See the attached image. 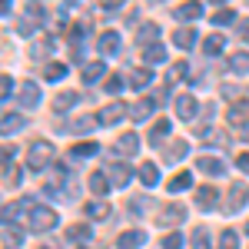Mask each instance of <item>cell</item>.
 Wrapping results in <instances>:
<instances>
[{
    "instance_id": "f907efd6",
    "label": "cell",
    "mask_w": 249,
    "mask_h": 249,
    "mask_svg": "<svg viewBox=\"0 0 249 249\" xmlns=\"http://www.w3.org/2000/svg\"><path fill=\"white\" fill-rule=\"evenodd\" d=\"M67 3H70V7H80V3H87V0H67Z\"/></svg>"
},
{
    "instance_id": "8d00e7d4",
    "label": "cell",
    "mask_w": 249,
    "mask_h": 249,
    "mask_svg": "<svg viewBox=\"0 0 249 249\" xmlns=\"http://www.w3.org/2000/svg\"><path fill=\"white\" fill-rule=\"evenodd\" d=\"M190 246L193 249H210V232H206V230H196V232H193V239H190Z\"/></svg>"
},
{
    "instance_id": "f35d334b",
    "label": "cell",
    "mask_w": 249,
    "mask_h": 249,
    "mask_svg": "<svg viewBox=\"0 0 249 249\" xmlns=\"http://www.w3.org/2000/svg\"><path fill=\"white\" fill-rule=\"evenodd\" d=\"M3 183H7V186H17L20 183V170L17 166H3Z\"/></svg>"
},
{
    "instance_id": "4dcf8cb0",
    "label": "cell",
    "mask_w": 249,
    "mask_h": 249,
    "mask_svg": "<svg viewBox=\"0 0 249 249\" xmlns=\"http://www.w3.org/2000/svg\"><path fill=\"white\" fill-rule=\"evenodd\" d=\"M230 123L232 126H249V107H232L230 110Z\"/></svg>"
},
{
    "instance_id": "ab89813d",
    "label": "cell",
    "mask_w": 249,
    "mask_h": 249,
    "mask_svg": "<svg viewBox=\"0 0 249 249\" xmlns=\"http://www.w3.org/2000/svg\"><path fill=\"white\" fill-rule=\"evenodd\" d=\"M186 77V63L179 60V63H173V70H170V83H176V80H183Z\"/></svg>"
},
{
    "instance_id": "44dd1931",
    "label": "cell",
    "mask_w": 249,
    "mask_h": 249,
    "mask_svg": "<svg viewBox=\"0 0 249 249\" xmlns=\"http://www.w3.org/2000/svg\"><path fill=\"white\" fill-rule=\"evenodd\" d=\"M77 100H80V96L70 93V90H67V93H57V96H53V110H60V113H63V110H73Z\"/></svg>"
},
{
    "instance_id": "6da1fadb",
    "label": "cell",
    "mask_w": 249,
    "mask_h": 249,
    "mask_svg": "<svg viewBox=\"0 0 249 249\" xmlns=\"http://www.w3.org/2000/svg\"><path fill=\"white\" fill-rule=\"evenodd\" d=\"M27 163H30V170L50 166V163H53V143H50V140H37V143L30 146V153H27Z\"/></svg>"
},
{
    "instance_id": "8992f818",
    "label": "cell",
    "mask_w": 249,
    "mask_h": 249,
    "mask_svg": "<svg viewBox=\"0 0 249 249\" xmlns=\"http://www.w3.org/2000/svg\"><path fill=\"white\" fill-rule=\"evenodd\" d=\"M203 17V3L199 0H186L176 7V20H199Z\"/></svg>"
},
{
    "instance_id": "3957f363",
    "label": "cell",
    "mask_w": 249,
    "mask_h": 249,
    "mask_svg": "<svg viewBox=\"0 0 249 249\" xmlns=\"http://www.w3.org/2000/svg\"><path fill=\"white\" fill-rule=\"evenodd\" d=\"M126 113H130V110H126V107H123L120 100H116V103L103 107V110L96 113V123H100V126H113V123H120V120H123Z\"/></svg>"
},
{
    "instance_id": "7dc6e473",
    "label": "cell",
    "mask_w": 249,
    "mask_h": 249,
    "mask_svg": "<svg viewBox=\"0 0 249 249\" xmlns=\"http://www.w3.org/2000/svg\"><path fill=\"white\" fill-rule=\"evenodd\" d=\"M17 30H20V34H34V23H30V20H20Z\"/></svg>"
},
{
    "instance_id": "30bf717a",
    "label": "cell",
    "mask_w": 249,
    "mask_h": 249,
    "mask_svg": "<svg viewBox=\"0 0 249 249\" xmlns=\"http://www.w3.org/2000/svg\"><path fill=\"white\" fill-rule=\"evenodd\" d=\"M100 53H120V34L116 30H107V34H100Z\"/></svg>"
},
{
    "instance_id": "484cf974",
    "label": "cell",
    "mask_w": 249,
    "mask_h": 249,
    "mask_svg": "<svg viewBox=\"0 0 249 249\" xmlns=\"http://www.w3.org/2000/svg\"><path fill=\"white\" fill-rule=\"evenodd\" d=\"M110 186H113V183H110L103 173H93V176H90V190H93L96 196H107V193H110Z\"/></svg>"
},
{
    "instance_id": "52a82bcc",
    "label": "cell",
    "mask_w": 249,
    "mask_h": 249,
    "mask_svg": "<svg viewBox=\"0 0 249 249\" xmlns=\"http://www.w3.org/2000/svg\"><path fill=\"white\" fill-rule=\"evenodd\" d=\"M146 243V232L143 230H130V232H120V239H116V246L120 249H136Z\"/></svg>"
},
{
    "instance_id": "9a60e30c",
    "label": "cell",
    "mask_w": 249,
    "mask_h": 249,
    "mask_svg": "<svg viewBox=\"0 0 249 249\" xmlns=\"http://www.w3.org/2000/svg\"><path fill=\"white\" fill-rule=\"evenodd\" d=\"M23 126H27V123H23V116H20V113H3V126H0L3 136L17 133V130H23Z\"/></svg>"
},
{
    "instance_id": "7a4b0ae2",
    "label": "cell",
    "mask_w": 249,
    "mask_h": 249,
    "mask_svg": "<svg viewBox=\"0 0 249 249\" xmlns=\"http://www.w3.org/2000/svg\"><path fill=\"white\" fill-rule=\"evenodd\" d=\"M57 223H60V216L50 206H40V210L30 213V226H34V232H50V230H57Z\"/></svg>"
},
{
    "instance_id": "8fae6325",
    "label": "cell",
    "mask_w": 249,
    "mask_h": 249,
    "mask_svg": "<svg viewBox=\"0 0 249 249\" xmlns=\"http://www.w3.org/2000/svg\"><path fill=\"white\" fill-rule=\"evenodd\" d=\"M196 166H199L203 173H210V176L226 173V163H223V160H216V156H199V160H196Z\"/></svg>"
},
{
    "instance_id": "f6af8a7d",
    "label": "cell",
    "mask_w": 249,
    "mask_h": 249,
    "mask_svg": "<svg viewBox=\"0 0 249 249\" xmlns=\"http://www.w3.org/2000/svg\"><path fill=\"white\" fill-rule=\"evenodd\" d=\"M107 90H110V93L123 90V77H110V80H107Z\"/></svg>"
},
{
    "instance_id": "9c48e42d",
    "label": "cell",
    "mask_w": 249,
    "mask_h": 249,
    "mask_svg": "<svg viewBox=\"0 0 249 249\" xmlns=\"http://www.w3.org/2000/svg\"><path fill=\"white\" fill-rule=\"evenodd\" d=\"M20 103H23V107H37L40 103V87L34 80H27V83L20 87Z\"/></svg>"
},
{
    "instance_id": "d6a6232c",
    "label": "cell",
    "mask_w": 249,
    "mask_h": 249,
    "mask_svg": "<svg viewBox=\"0 0 249 249\" xmlns=\"http://www.w3.org/2000/svg\"><path fill=\"white\" fill-rule=\"evenodd\" d=\"M70 153L77 156V160H87V156H96V153H100V146H96V143H77Z\"/></svg>"
},
{
    "instance_id": "1f68e13d",
    "label": "cell",
    "mask_w": 249,
    "mask_h": 249,
    "mask_svg": "<svg viewBox=\"0 0 249 249\" xmlns=\"http://www.w3.org/2000/svg\"><path fill=\"white\" fill-rule=\"evenodd\" d=\"M63 73H67V67H63V63H47V67H43V80H50V83L63 80Z\"/></svg>"
},
{
    "instance_id": "cb8c5ba5",
    "label": "cell",
    "mask_w": 249,
    "mask_h": 249,
    "mask_svg": "<svg viewBox=\"0 0 249 249\" xmlns=\"http://www.w3.org/2000/svg\"><path fill=\"white\" fill-rule=\"evenodd\" d=\"M110 203H103V199H96V203H90V206H87V216H90V219H110Z\"/></svg>"
},
{
    "instance_id": "ac0fdd59",
    "label": "cell",
    "mask_w": 249,
    "mask_h": 249,
    "mask_svg": "<svg viewBox=\"0 0 249 249\" xmlns=\"http://www.w3.org/2000/svg\"><path fill=\"white\" fill-rule=\"evenodd\" d=\"M216 196H219V193L213 190V186H203V190H196V206H199V210H213Z\"/></svg>"
},
{
    "instance_id": "db71d44e",
    "label": "cell",
    "mask_w": 249,
    "mask_h": 249,
    "mask_svg": "<svg viewBox=\"0 0 249 249\" xmlns=\"http://www.w3.org/2000/svg\"><path fill=\"white\" fill-rule=\"evenodd\" d=\"M246 230H249V226H246Z\"/></svg>"
},
{
    "instance_id": "4fadbf2b",
    "label": "cell",
    "mask_w": 249,
    "mask_h": 249,
    "mask_svg": "<svg viewBox=\"0 0 249 249\" xmlns=\"http://www.w3.org/2000/svg\"><path fill=\"white\" fill-rule=\"evenodd\" d=\"M150 113H153V100H140V103H133V107H130V116H133V123H143V120H150Z\"/></svg>"
},
{
    "instance_id": "d4e9b609",
    "label": "cell",
    "mask_w": 249,
    "mask_h": 249,
    "mask_svg": "<svg viewBox=\"0 0 249 249\" xmlns=\"http://www.w3.org/2000/svg\"><path fill=\"white\" fill-rule=\"evenodd\" d=\"M230 70L232 73H249V53L246 50H239V53L230 57Z\"/></svg>"
},
{
    "instance_id": "f5cc1de1",
    "label": "cell",
    "mask_w": 249,
    "mask_h": 249,
    "mask_svg": "<svg viewBox=\"0 0 249 249\" xmlns=\"http://www.w3.org/2000/svg\"><path fill=\"white\" fill-rule=\"evenodd\" d=\"M213 3H226V0H213Z\"/></svg>"
},
{
    "instance_id": "7402d4cb",
    "label": "cell",
    "mask_w": 249,
    "mask_h": 249,
    "mask_svg": "<svg viewBox=\"0 0 249 249\" xmlns=\"http://www.w3.org/2000/svg\"><path fill=\"white\" fill-rule=\"evenodd\" d=\"M186 150H190L186 140H173L170 146H166V160H170V163H179V160L186 156Z\"/></svg>"
},
{
    "instance_id": "ffe728a7",
    "label": "cell",
    "mask_w": 249,
    "mask_h": 249,
    "mask_svg": "<svg viewBox=\"0 0 249 249\" xmlns=\"http://www.w3.org/2000/svg\"><path fill=\"white\" fill-rule=\"evenodd\" d=\"M190 186H193V176H190V173H176L170 183H166V190H170V193H183V190H190Z\"/></svg>"
},
{
    "instance_id": "83f0119b",
    "label": "cell",
    "mask_w": 249,
    "mask_h": 249,
    "mask_svg": "<svg viewBox=\"0 0 249 249\" xmlns=\"http://www.w3.org/2000/svg\"><path fill=\"white\" fill-rule=\"evenodd\" d=\"M173 43H176V47H193V43H196V30H190V27L176 30V34H173Z\"/></svg>"
},
{
    "instance_id": "681fc988",
    "label": "cell",
    "mask_w": 249,
    "mask_h": 249,
    "mask_svg": "<svg viewBox=\"0 0 249 249\" xmlns=\"http://www.w3.org/2000/svg\"><path fill=\"white\" fill-rule=\"evenodd\" d=\"M239 34H243V40H246V43H249V20H246V23H243V27H239Z\"/></svg>"
},
{
    "instance_id": "f546056e",
    "label": "cell",
    "mask_w": 249,
    "mask_h": 249,
    "mask_svg": "<svg viewBox=\"0 0 249 249\" xmlns=\"http://www.w3.org/2000/svg\"><path fill=\"white\" fill-rule=\"evenodd\" d=\"M150 80H153L150 70H133V73H130V87H133V90H143V87H150Z\"/></svg>"
},
{
    "instance_id": "74e56055",
    "label": "cell",
    "mask_w": 249,
    "mask_h": 249,
    "mask_svg": "<svg viewBox=\"0 0 249 249\" xmlns=\"http://www.w3.org/2000/svg\"><path fill=\"white\" fill-rule=\"evenodd\" d=\"M163 249H183V236L179 232H166L163 236Z\"/></svg>"
},
{
    "instance_id": "4316f807",
    "label": "cell",
    "mask_w": 249,
    "mask_h": 249,
    "mask_svg": "<svg viewBox=\"0 0 249 249\" xmlns=\"http://www.w3.org/2000/svg\"><path fill=\"white\" fill-rule=\"evenodd\" d=\"M223 47H226V40L219 37V34H213V37L203 40V50L210 53V57H216V53H223Z\"/></svg>"
},
{
    "instance_id": "d590c367",
    "label": "cell",
    "mask_w": 249,
    "mask_h": 249,
    "mask_svg": "<svg viewBox=\"0 0 249 249\" xmlns=\"http://www.w3.org/2000/svg\"><path fill=\"white\" fill-rule=\"evenodd\" d=\"M170 130H173V126H170V120H160V123H156V126H153V133H150V143H153V146H156V143H160L163 136L170 133Z\"/></svg>"
},
{
    "instance_id": "e575fe53",
    "label": "cell",
    "mask_w": 249,
    "mask_h": 249,
    "mask_svg": "<svg viewBox=\"0 0 249 249\" xmlns=\"http://www.w3.org/2000/svg\"><path fill=\"white\" fill-rule=\"evenodd\" d=\"M232 20H236V14H232L230 7H223V10H216V14H213V23H216V27H230Z\"/></svg>"
},
{
    "instance_id": "b9f144b4",
    "label": "cell",
    "mask_w": 249,
    "mask_h": 249,
    "mask_svg": "<svg viewBox=\"0 0 249 249\" xmlns=\"http://www.w3.org/2000/svg\"><path fill=\"white\" fill-rule=\"evenodd\" d=\"M67 236H70L73 243H80V239H87V236H90V230H87V226H73V230H67Z\"/></svg>"
},
{
    "instance_id": "bcb514c9",
    "label": "cell",
    "mask_w": 249,
    "mask_h": 249,
    "mask_svg": "<svg viewBox=\"0 0 249 249\" xmlns=\"http://www.w3.org/2000/svg\"><path fill=\"white\" fill-rule=\"evenodd\" d=\"M236 166H239L243 173H249V153H239V156H236Z\"/></svg>"
},
{
    "instance_id": "ee69618b",
    "label": "cell",
    "mask_w": 249,
    "mask_h": 249,
    "mask_svg": "<svg viewBox=\"0 0 249 249\" xmlns=\"http://www.w3.org/2000/svg\"><path fill=\"white\" fill-rule=\"evenodd\" d=\"M50 50H53V43H50V40H43V43H37V47H34V57H47V53H50Z\"/></svg>"
},
{
    "instance_id": "816d5d0a",
    "label": "cell",
    "mask_w": 249,
    "mask_h": 249,
    "mask_svg": "<svg viewBox=\"0 0 249 249\" xmlns=\"http://www.w3.org/2000/svg\"><path fill=\"white\" fill-rule=\"evenodd\" d=\"M83 249H100V246H83Z\"/></svg>"
},
{
    "instance_id": "603a6c76",
    "label": "cell",
    "mask_w": 249,
    "mask_h": 249,
    "mask_svg": "<svg viewBox=\"0 0 249 249\" xmlns=\"http://www.w3.org/2000/svg\"><path fill=\"white\" fill-rule=\"evenodd\" d=\"M183 219H186V210L183 206H166V210L160 213V223H166V226L170 223H183Z\"/></svg>"
},
{
    "instance_id": "5b68a950",
    "label": "cell",
    "mask_w": 249,
    "mask_h": 249,
    "mask_svg": "<svg viewBox=\"0 0 249 249\" xmlns=\"http://www.w3.org/2000/svg\"><path fill=\"white\" fill-rule=\"evenodd\" d=\"M196 96H190V93H183V96H176V116L179 120H193L196 116Z\"/></svg>"
},
{
    "instance_id": "7bdbcfd3",
    "label": "cell",
    "mask_w": 249,
    "mask_h": 249,
    "mask_svg": "<svg viewBox=\"0 0 249 249\" xmlns=\"http://www.w3.org/2000/svg\"><path fill=\"white\" fill-rule=\"evenodd\" d=\"M3 232H7V239H10L14 246H20V243H23V236L17 232V226H10V223H7V226H3Z\"/></svg>"
},
{
    "instance_id": "5bb4252c",
    "label": "cell",
    "mask_w": 249,
    "mask_h": 249,
    "mask_svg": "<svg viewBox=\"0 0 249 249\" xmlns=\"http://www.w3.org/2000/svg\"><path fill=\"white\" fill-rule=\"evenodd\" d=\"M103 73H107L103 60H93V63H87V67H83V83H96Z\"/></svg>"
},
{
    "instance_id": "836d02e7",
    "label": "cell",
    "mask_w": 249,
    "mask_h": 249,
    "mask_svg": "<svg viewBox=\"0 0 249 249\" xmlns=\"http://www.w3.org/2000/svg\"><path fill=\"white\" fill-rule=\"evenodd\" d=\"M219 249H239V232L226 230L223 236H219Z\"/></svg>"
},
{
    "instance_id": "e0dca14e",
    "label": "cell",
    "mask_w": 249,
    "mask_h": 249,
    "mask_svg": "<svg viewBox=\"0 0 249 249\" xmlns=\"http://www.w3.org/2000/svg\"><path fill=\"white\" fill-rule=\"evenodd\" d=\"M140 183H143V186H156V183H160L156 163H143V166H140Z\"/></svg>"
},
{
    "instance_id": "ba28073f",
    "label": "cell",
    "mask_w": 249,
    "mask_h": 249,
    "mask_svg": "<svg viewBox=\"0 0 249 249\" xmlns=\"http://www.w3.org/2000/svg\"><path fill=\"white\" fill-rule=\"evenodd\" d=\"M156 37H160V27H156V23H143V27L136 30V43H140L143 50H146V47H153Z\"/></svg>"
},
{
    "instance_id": "c3c4849f",
    "label": "cell",
    "mask_w": 249,
    "mask_h": 249,
    "mask_svg": "<svg viewBox=\"0 0 249 249\" xmlns=\"http://www.w3.org/2000/svg\"><path fill=\"white\" fill-rule=\"evenodd\" d=\"M100 3H103V7H123L126 0H100Z\"/></svg>"
},
{
    "instance_id": "f1b7e54d",
    "label": "cell",
    "mask_w": 249,
    "mask_h": 249,
    "mask_svg": "<svg viewBox=\"0 0 249 249\" xmlns=\"http://www.w3.org/2000/svg\"><path fill=\"white\" fill-rule=\"evenodd\" d=\"M143 60H146V63H163V60H166V47H160V43L146 47V50H143Z\"/></svg>"
},
{
    "instance_id": "7c38bea8",
    "label": "cell",
    "mask_w": 249,
    "mask_h": 249,
    "mask_svg": "<svg viewBox=\"0 0 249 249\" xmlns=\"http://www.w3.org/2000/svg\"><path fill=\"white\" fill-rule=\"evenodd\" d=\"M130 176H133V173H130L126 163H113V166H110V183H113V186H126Z\"/></svg>"
},
{
    "instance_id": "d6986e66",
    "label": "cell",
    "mask_w": 249,
    "mask_h": 249,
    "mask_svg": "<svg viewBox=\"0 0 249 249\" xmlns=\"http://www.w3.org/2000/svg\"><path fill=\"white\" fill-rule=\"evenodd\" d=\"M96 116H77V120H70L63 130H70V133H87V130H93Z\"/></svg>"
},
{
    "instance_id": "277c9868",
    "label": "cell",
    "mask_w": 249,
    "mask_h": 249,
    "mask_svg": "<svg viewBox=\"0 0 249 249\" xmlns=\"http://www.w3.org/2000/svg\"><path fill=\"white\" fill-rule=\"evenodd\" d=\"M246 183H232V190H230V199H226V213H239L243 210V203H246Z\"/></svg>"
},
{
    "instance_id": "2e32d148",
    "label": "cell",
    "mask_w": 249,
    "mask_h": 249,
    "mask_svg": "<svg viewBox=\"0 0 249 249\" xmlns=\"http://www.w3.org/2000/svg\"><path fill=\"white\" fill-rule=\"evenodd\" d=\"M136 146H140V136H136V133H123L120 140H116V150H120L123 156L136 153Z\"/></svg>"
},
{
    "instance_id": "60d3db41",
    "label": "cell",
    "mask_w": 249,
    "mask_h": 249,
    "mask_svg": "<svg viewBox=\"0 0 249 249\" xmlns=\"http://www.w3.org/2000/svg\"><path fill=\"white\" fill-rule=\"evenodd\" d=\"M0 93H3V100H10V93H14V80H10V73H3V80H0Z\"/></svg>"
}]
</instances>
